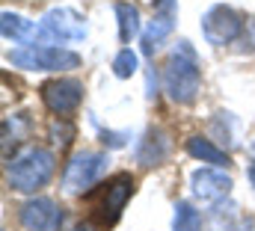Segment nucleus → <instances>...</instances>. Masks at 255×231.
<instances>
[{"instance_id":"6ab92c4d","label":"nucleus","mask_w":255,"mask_h":231,"mask_svg":"<svg viewBox=\"0 0 255 231\" xmlns=\"http://www.w3.org/2000/svg\"><path fill=\"white\" fill-rule=\"evenodd\" d=\"M172 231H202V214L193 208L190 202H175Z\"/></svg>"},{"instance_id":"dca6fc26","label":"nucleus","mask_w":255,"mask_h":231,"mask_svg":"<svg viewBox=\"0 0 255 231\" xmlns=\"http://www.w3.org/2000/svg\"><path fill=\"white\" fill-rule=\"evenodd\" d=\"M30 113H12L3 118V151L9 154V145H18L30 133Z\"/></svg>"},{"instance_id":"5701e85b","label":"nucleus","mask_w":255,"mask_h":231,"mask_svg":"<svg viewBox=\"0 0 255 231\" xmlns=\"http://www.w3.org/2000/svg\"><path fill=\"white\" fill-rule=\"evenodd\" d=\"M71 231H101V229H98V226H95L92 220H86V223H80V226H74Z\"/></svg>"},{"instance_id":"39448f33","label":"nucleus","mask_w":255,"mask_h":231,"mask_svg":"<svg viewBox=\"0 0 255 231\" xmlns=\"http://www.w3.org/2000/svg\"><path fill=\"white\" fill-rule=\"evenodd\" d=\"M107 166H110V157L104 151H89V148L74 151L63 169V190L68 196L89 193L101 181V175L107 172Z\"/></svg>"},{"instance_id":"393cba45","label":"nucleus","mask_w":255,"mask_h":231,"mask_svg":"<svg viewBox=\"0 0 255 231\" xmlns=\"http://www.w3.org/2000/svg\"><path fill=\"white\" fill-rule=\"evenodd\" d=\"M247 175H250V184H253V190H255V163L250 166V172H247Z\"/></svg>"},{"instance_id":"aec40b11","label":"nucleus","mask_w":255,"mask_h":231,"mask_svg":"<svg viewBox=\"0 0 255 231\" xmlns=\"http://www.w3.org/2000/svg\"><path fill=\"white\" fill-rule=\"evenodd\" d=\"M113 74L119 77V80H128L130 74H136V54L130 51V48H122L116 59H113Z\"/></svg>"},{"instance_id":"ddd939ff","label":"nucleus","mask_w":255,"mask_h":231,"mask_svg":"<svg viewBox=\"0 0 255 231\" xmlns=\"http://www.w3.org/2000/svg\"><path fill=\"white\" fill-rule=\"evenodd\" d=\"M0 33H3V39H12L15 45H36L39 42L36 21L24 18L18 12H3L0 15Z\"/></svg>"},{"instance_id":"412c9836","label":"nucleus","mask_w":255,"mask_h":231,"mask_svg":"<svg viewBox=\"0 0 255 231\" xmlns=\"http://www.w3.org/2000/svg\"><path fill=\"white\" fill-rule=\"evenodd\" d=\"M98 133H101V142H104L107 148H122V145L128 142V133H125V130H122V133H116V130H104V127H101Z\"/></svg>"},{"instance_id":"4468645a","label":"nucleus","mask_w":255,"mask_h":231,"mask_svg":"<svg viewBox=\"0 0 255 231\" xmlns=\"http://www.w3.org/2000/svg\"><path fill=\"white\" fill-rule=\"evenodd\" d=\"M187 154L196 157V160H202V163L217 166V169H226V166L232 163L229 151L220 148V145H217L214 139H208V136H190V139H187Z\"/></svg>"},{"instance_id":"f257e3e1","label":"nucleus","mask_w":255,"mask_h":231,"mask_svg":"<svg viewBox=\"0 0 255 231\" xmlns=\"http://www.w3.org/2000/svg\"><path fill=\"white\" fill-rule=\"evenodd\" d=\"M163 89H166L169 101L184 104V107L199 98L202 68H199V57H196V51L187 39L175 42L166 62H163Z\"/></svg>"},{"instance_id":"b1692460","label":"nucleus","mask_w":255,"mask_h":231,"mask_svg":"<svg viewBox=\"0 0 255 231\" xmlns=\"http://www.w3.org/2000/svg\"><path fill=\"white\" fill-rule=\"evenodd\" d=\"M238 231H255V220H244V223L238 226Z\"/></svg>"},{"instance_id":"9d476101","label":"nucleus","mask_w":255,"mask_h":231,"mask_svg":"<svg viewBox=\"0 0 255 231\" xmlns=\"http://www.w3.org/2000/svg\"><path fill=\"white\" fill-rule=\"evenodd\" d=\"M18 223L24 231H60L63 226V211L57 208V202L39 196L21 205L18 211Z\"/></svg>"},{"instance_id":"423d86ee","label":"nucleus","mask_w":255,"mask_h":231,"mask_svg":"<svg viewBox=\"0 0 255 231\" xmlns=\"http://www.w3.org/2000/svg\"><path fill=\"white\" fill-rule=\"evenodd\" d=\"M89 33L86 18L74 9L54 6L39 21V42L36 45H65V42H83Z\"/></svg>"},{"instance_id":"a878e982","label":"nucleus","mask_w":255,"mask_h":231,"mask_svg":"<svg viewBox=\"0 0 255 231\" xmlns=\"http://www.w3.org/2000/svg\"><path fill=\"white\" fill-rule=\"evenodd\" d=\"M253 151H255V145H253Z\"/></svg>"},{"instance_id":"1a4fd4ad","label":"nucleus","mask_w":255,"mask_h":231,"mask_svg":"<svg viewBox=\"0 0 255 231\" xmlns=\"http://www.w3.org/2000/svg\"><path fill=\"white\" fill-rule=\"evenodd\" d=\"M175 18H178V3L175 0H157L154 3V15L142 33V54L151 57L175 30Z\"/></svg>"},{"instance_id":"a211bd4d","label":"nucleus","mask_w":255,"mask_h":231,"mask_svg":"<svg viewBox=\"0 0 255 231\" xmlns=\"http://www.w3.org/2000/svg\"><path fill=\"white\" fill-rule=\"evenodd\" d=\"M48 136H51L54 148L68 151V145H71L74 136H77V127H74V121H71L68 116H54V121L48 124Z\"/></svg>"},{"instance_id":"2eb2a0df","label":"nucleus","mask_w":255,"mask_h":231,"mask_svg":"<svg viewBox=\"0 0 255 231\" xmlns=\"http://www.w3.org/2000/svg\"><path fill=\"white\" fill-rule=\"evenodd\" d=\"M116 18H119V39L122 45H130V39L139 36L142 30V21H139V9L128 0H119L116 3Z\"/></svg>"},{"instance_id":"f8f14e48","label":"nucleus","mask_w":255,"mask_h":231,"mask_svg":"<svg viewBox=\"0 0 255 231\" xmlns=\"http://www.w3.org/2000/svg\"><path fill=\"white\" fill-rule=\"evenodd\" d=\"M172 151V142H169V133L160 130V127H148L145 136L136 142V163L151 169V166H160Z\"/></svg>"},{"instance_id":"20e7f679","label":"nucleus","mask_w":255,"mask_h":231,"mask_svg":"<svg viewBox=\"0 0 255 231\" xmlns=\"http://www.w3.org/2000/svg\"><path fill=\"white\" fill-rule=\"evenodd\" d=\"M9 65L27 71H71L80 68V57L60 45H24L9 51Z\"/></svg>"},{"instance_id":"7ed1b4c3","label":"nucleus","mask_w":255,"mask_h":231,"mask_svg":"<svg viewBox=\"0 0 255 231\" xmlns=\"http://www.w3.org/2000/svg\"><path fill=\"white\" fill-rule=\"evenodd\" d=\"M89 202H92V211H89V220L98 226V229H113L125 211L128 199L133 196V175L130 172H116L110 181H104L101 187L83 193Z\"/></svg>"},{"instance_id":"4be33fe9","label":"nucleus","mask_w":255,"mask_h":231,"mask_svg":"<svg viewBox=\"0 0 255 231\" xmlns=\"http://www.w3.org/2000/svg\"><path fill=\"white\" fill-rule=\"evenodd\" d=\"M238 42H241V51H244V54H247V51H255V18L247 21V30L241 33Z\"/></svg>"},{"instance_id":"9b49d317","label":"nucleus","mask_w":255,"mask_h":231,"mask_svg":"<svg viewBox=\"0 0 255 231\" xmlns=\"http://www.w3.org/2000/svg\"><path fill=\"white\" fill-rule=\"evenodd\" d=\"M190 187H193V196L202 199V202H223L229 193H232V178L211 166V169H196L190 175Z\"/></svg>"},{"instance_id":"0eeeda50","label":"nucleus","mask_w":255,"mask_h":231,"mask_svg":"<svg viewBox=\"0 0 255 231\" xmlns=\"http://www.w3.org/2000/svg\"><path fill=\"white\" fill-rule=\"evenodd\" d=\"M244 30H247V18H244L238 9L226 6V3L211 6V9L202 15V36H205V42L214 45V48H226V45L238 42Z\"/></svg>"},{"instance_id":"f3484780","label":"nucleus","mask_w":255,"mask_h":231,"mask_svg":"<svg viewBox=\"0 0 255 231\" xmlns=\"http://www.w3.org/2000/svg\"><path fill=\"white\" fill-rule=\"evenodd\" d=\"M211 133H214V142H226L229 148L238 145V121L232 113H220L211 118Z\"/></svg>"},{"instance_id":"f03ea898","label":"nucleus","mask_w":255,"mask_h":231,"mask_svg":"<svg viewBox=\"0 0 255 231\" xmlns=\"http://www.w3.org/2000/svg\"><path fill=\"white\" fill-rule=\"evenodd\" d=\"M54 169H57L54 151L42 145H24L21 151L6 157V184L15 193H36L54 178Z\"/></svg>"},{"instance_id":"6e6552de","label":"nucleus","mask_w":255,"mask_h":231,"mask_svg":"<svg viewBox=\"0 0 255 231\" xmlns=\"http://www.w3.org/2000/svg\"><path fill=\"white\" fill-rule=\"evenodd\" d=\"M39 95H42V104L54 116H71L83 104V83L77 77H57L42 83Z\"/></svg>"}]
</instances>
